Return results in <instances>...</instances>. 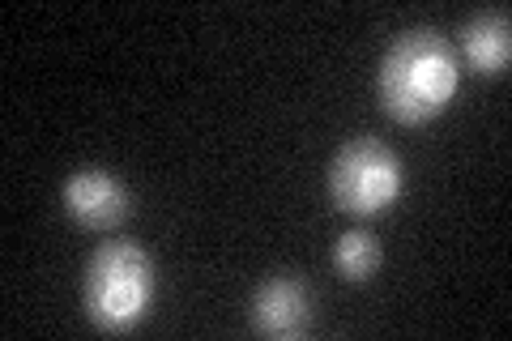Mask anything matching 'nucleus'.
<instances>
[{
    "label": "nucleus",
    "mask_w": 512,
    "mask_h": 341,
    "mask_svg": "<svg viewBox=\"0 0 512 341\" xmlns=\"http://www.w3.org/2000/svg\"><path fill=\"white\" fill-rule=\"evenodd\" d=\"M329 192L346 214H376L402 197V158L372 137L346 141L329 162Z\"/></svg>",
    "instance_id": "nucleus-3"
},
{
    "label": "nucleus",
    "mask_w": 512,
    "mask_h": 341,
    "mask_svg": "<svg viewBox=\"0 0 512 341\" xmlns=\"http://www.w3.org/2000/svg\"><path fill=\"white\" fill-rule=\"evenodd\" d=\"M154 295V261L137 243L111 239L90 256L82 273V307L107 333H124L146 316Z\"/></svg>",
    "instance_id": "nucleus-2"
},
{
    "label": "nucleus",
    "mask_w": 512,
    "mask_h": 341,
    "mask_svg": "<svg viewBox=\"0 0 512 341\" xmlns=\"http://www.w3.org/2000/svg\"><path fill=\"white\" fill-rule=\"evenodd\" d=\"M457 56L436 30H406L389 43L380 60V103L389 116L419 124L453 99Z\"/></svg>",
    "instance_id": "nucleus-1"
},
{
    "label": "nucleus",
    "mask_w": 512,
    "mask_h": 341,
    "mask_svg": "<svg viewBox=\"0 0 512 341\" xmlns=\"http://www.w3.org/2000/svg\"><path fill=\"white\" fill-rule=\"evenodd\" d=\"M248 316L261 337H278V341L303 337L312 324V299H308V290H303V282H295V278H269L252 295Z\"/></svg>",
    "instance_id": "nucleus-4"
},
{
    "label": "nucleus",
    "mask_w": 512,
    "mask_h": 341,
    "mask_svg": "<svg viewBox=\"0 0 512 341\" xmlns=\"http://www.w3.org/2000/svg\"><path fill=\"white\" fill-rule=\"evenodd\" d=\"M376 261H380V248L367 231H346L338 243H333V269H338L346 282H367Z\"/></svg>",
    "instance_id": "nucleus-7"
},
{
    "label": "nucleus",
    "mask_w": 512,
    "mask_h": 341,
    "mask_svg": "<svg viewBox=\"0 0 512 341\" xmlns=\"http://www.w3.org/2000/svg\"><path fill=\"white\" fill-rule=\"evenodd\" d=\"M64 209L82 226L103 231V226H116L128 214V192L107 171H73L64 180Z\"/></svg>",
    "instance_id": "nucleus-5"
},
{
    "label": "nucleus",
    "mask_w": 512,
    "mask_h": 341,
    "mask_svg": "<svg viewBox=\"0 0 512 341\" xmlns=\"http://www.w3.org/2000/svg\"><path fill=\"white\" fill-rule=\"evenodd\" d=\"M461 52H466L470 69L478 73H500L508 56H512V26H508V13H478L461 26Z\"/></svg>",
    "instance_id": "nucleus-6"
}]
</instances>
